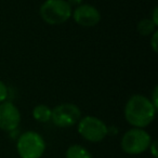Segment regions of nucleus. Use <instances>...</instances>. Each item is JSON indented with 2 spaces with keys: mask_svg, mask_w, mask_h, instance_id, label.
<instances>
[{
  "mask_svg": "<svg viewBox=\"0 0 158 158\" xmlns=\"http://www.w3.org/2000/svg\"><path fill=\"white\" fill-rule=\"evenodd\" d=\"M156 110L148 98L142 94H134L129 98L125 105V118L134 128L147 127L153 123Z\"/></svg>",
  "mask_w": 158,
  "mask_h": 158,
  "instance_id": "nucleus-1",
  "label": "nucleus"
},
{
  "mask_svg": "<svg viewBox=\"0 0 158 158\" xmlns=\"http://www.w3.org/2000/svg\"><path fill=\"white\" fill-rule=\"evenodd\" d=\"M42 21L49 25H60L72 18V7L66 0H46L39 9Z\"/></svg>",
  "mask_w": 158,
  "mask_h": 158,
  "instance_id": "nucleus-2",
  "label": "nucleus"
},
{
  "mask_svg": "<svg viewBox=\"0 0 158 158\" xmlns=\"http://www.w3.org/2000/svg\"><path fill=\"white\" fill-rule=\"evenodd\" d=\"M16 149L21 158H40L46 151V142L39 133L27 131L20 135Z\"/></svg>",
  "mask_w": 158,
  "mask_h": 158,
  "instance_id": "nucleus-3",
  "label": "nucleus"
},
{
  "mask_svg": "<svg viewBox=\"0 0 158 158\" xmlns=\"http://www.w3.org/2000/svg\"><path fill=\"white\" fill-rule=\"evenodd\" d=\"M152 143V138L147 131L141 128L130 129L121 138L120 146L129 155H139L147 151Z\"/></svg>",
  "mask_w": 158,
  "mask_h": 158,
  "instance_id": "nucleus-4",
  "label": "nucleus"
},
{
  "mask_svg": "<svg viewBox=\"0 0 158 158\" xmlns=\"http://www.w3.org/2000/svg\"><path fill=\"white\" fill-rule=\"evenodd\" d=\"M79 134L89 142L103 141L108 134V127L103 120L94 116H86L78 121Z\"/></svg>",
  "mask_w": 158,
  "mask_h": 158,
  "instance_id": "nucleus-5",
  "label": "nucleus"
},
{
  "mask_svg": "<svg viewBox=\"0 0 158 158\" xmlns=\"http://www.w3.org/2000/svg\"><path fill=\"white\" fill-rule=\"evenodd\" d=\"M81 118V110L73 103H62L52 110L51 120L60 128H68L78 123Z\"/></svg>",
  "mask_w": 158,
  "mask_h": 158,
  "instance_id": "nucleus-6",
  "label": "nucleus"
},
{
  "mask_svg": "<svg viewBox=\"0 0 158 158\" xmlns=\"http://www.w3.org/2000/svg\"><path fill=\"white\" fill-rule=\"evenodd\" d=\"M20 123V110L12 102L5 101L0 103V129L11 132L19 127Z\"/></svg>",
  "mask_w": 158,
  "mask_h": 158,
  "instance_id": "nucleus-7",
  "label": "nucleus"
},
{
  "mask_svg": "<svg viewBox=\"0 0 158 158\" xmlns=\"http://www.w3.org/2000/svg\"><path fill=\"white\" fill-rule=\"evenodd\" d=\"M72 16L75 22L82 27H93L101 21L100 11L91 5H80L76 7Z\"/></svg>",
  "mask_w": 158,
  "mask_h": 158,
  "instance_id": "nucleus-8",
  "label": "nucleus"
},
{
  "mask_svg": "<svg viewBox=\"0 0 158 158\" xmlns=\"http://www.w3.org/2000/svg\"><path fill=\"white\" fill-rule=\"evenodd\" d=\"M51 116H52V110L44 104H39L33 110L34 119L39 123H48L51 120Z\"/></svg>",
  "mask_w": 158,
  "mask_h": 158,
  "instance_id": "nucleus-9",
  "label": "nucleus"
},
{
  "mask_svg": "<svg viewBox=\"0 0 158 158\" xmlns=\"http://www.w3.org/2000/svg\"><path fill=\"white\" fill-rule=\"evenodd\" d=\"M66 158H92V155L81 145H70L66 151Z\"/></svg>",
  "mask_w": 158,
  "mask_h": 158,
  "instance_id": "nucleus-10",
  "label": "nucleus"
},
{
  "mask_svg": "<svg viewBox=\"0 0 158 158\" xmlns=\"http://www.w3.org/2000/svg\"><path fill=\"white\" fill-rule=\"evenodd\" d=\"M156 27L157 25H155L151 19H143L138 23L136 29L141 36H151L156 31Z\"/></svg>",
  "mask_w": 158,
  "mask_h": 158,
  "instance_id": "nucleus-11",
  "label": "nucleus"
},
{
  "mask_svg": "<svg viewBox=\"0 0 158 158\" xmlns=\"http://www.w3.org/2000/svg\"><path fill=\"white\" fill-rule=\"evenodd\" d=\"M9 95V89H8L7 85L0 80V103L7 101V98Z\"/></svg>",
  "mask_w": 158,
  "mask_h": 158,
  "instance_id": "nucleus-12",
  "label": "nucleus"
},
{
  "mask_svg": "<svg viewBox=\"0 0 158 158\" xmlns=\"http://www.w3.org/2000/svg\"><path fill=\"white\" fill-rule=\"evenodd\" d=\"M157 44H158V31H155L152 34V37H151V47L154 52H157Z\"/></svg>",
  "mask_w": 158,
  "mask_h": 158,
  "instance_id": "nucleus-13",
  "label": "nucleus"
},
{
  "mask_svg": "<svg viewBox=\"0 0 158 158\" xmlns=\"http://www.w3.org/2000/svg\"><path fill=\"white\" fill-rule=\"evenodd\" d=\"M157 95H158V87L156 86L155 88H154V90H153V93H152V99H149L151 100V102H152V104L154 105V107L157 110L158 108V99H157Z\"/></svg>",
  "mask_w": 158,
  "mask_h": 158,
  "instance_id": "nucleus-14",
  "label": "nucleus"
},
{
  "mask_svg": "<svg viewBox=\"0 0 158 158\" xmlns=\"http://www.w3.org/2000/svg\"><path fill=\"white\" fill-rule=\"evenodd\" d=\"M149 152L151 154L153 155L154 158H157L158 157V151H157V142L156 141H152L151 145H149Z\"/></svg>",
  "mask_w": 158,
  "mask_h": 158,
  "instance_id": "nucleus-15",
  "label": "nucleus"
},
{
  "mask_svg": "<svg viewBox=\"0 0 158 158\" xmlns=\"http://www.w3.org/2000/svg\"><path fill=\"white\" fill-rule=\"evenodd\" d=\"M66 1L69 3L70 7H72V6H77V7H78V6L81 5V2L84 0H66Z\"/></svg>",
  "mask_w": 158,
  "mask_h": 158,
  "instance_id": "nucleus-16",
  "label": "nucleus"
},
{
  "mask_svg": "<svg viewBox=\"0 0 158 158\" xmlns=\"http://www.w3.org/2000/svg\"><path fill=\"white\" fill-rule=\"evenodd\" d=\"M157 15H158V10H157V8H155V9H154V11H153V18L151 19V20L155 23V25H158Z\"/></svg>",
  "mask_w": 158,
  "mask_h": 158,
  "instance_id": "nucleus-17",
  "label": "nucleus"
}]
</instances>
